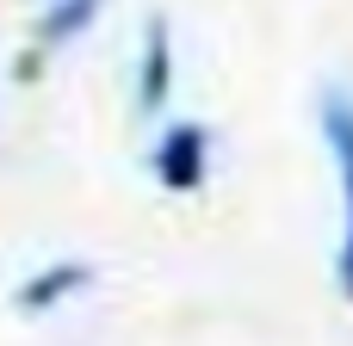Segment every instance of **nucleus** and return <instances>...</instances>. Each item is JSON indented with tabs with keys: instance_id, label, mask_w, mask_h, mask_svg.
<instances>
[{
	"instance_id": "f257e3e1",
	"label": "nucleus",
	"mask_w": 353,
	"mask_h": 346,
	"mask_svg": "<svg viewBox=\"0 0 353 346\" xmlns=\"http://www.w3.org/2000/svg\"><path fill=\"white\" fill-rule=\"evenodd\" d=\"M316 118H323V142H329V155H335L341 192H347V235H341V291L353 297V93L329 87V93H323V105H316Z\"/></svg>"
},
{
	"instance_id": "423d86ee",
	"label": "nucleus",
	"mask_w": 353,
	"mask_h": 346,
	"mask_svg": "<svg viewBox=\"0 0 353 346\" xmlns=\"http://www.w3.org/2000/svg\"><path fill=\"white\" fill-rule=\"evenodd\" d=\"M37 68H43V50H37V43H25V50L12 56V80H37Z\"/></svg>"
},
{
	"instance_id": "20e7f679",
	"label": "nucleus",
	"mask_w": 353,
	"mask_h": 346,
	"mask_svg": "<svg viewBox=\"0 0 353 346\" xmlns=\"http://www.w3.org/2000/svg\"><path fill=\"white\" fill-rule=\"evenodd\" d=\"M87 285H93V266H81V260H56V266L31 272V279L12 291V303H19L25 316H37V310H56L62 297H74V291H87Z\"/></svg>"
},
{
	"instance_id": "7ed1b4c3",
	"label": "nucleus",
	"mask_w": 353,
	"mask_h": 346,
	"mask_svg": "<svg viewBox=\"0 0 353 346\" xmlns=\"http://www.w3.org/2000/svg\"><path fill=\"white\" fill-rule=\"evenodd\" d=\"M174 87V37H168V19L155 12L143 25V56H137V111H161Z\"/></svg>"
},
{
	"instance_id": "f03ea898",
	"label": "nucleus",
	"mask_w": 353,
	"mask_h": 346,
	"mask_svg": "<svg viewBox=\"0 0 353 346\" xmlns=\"http://www.w3.org/2000/svg\"><path fill=\"white\" fill-rule=\"evenodd\" d=\"M211 167V130L205 124H168L155 142V180L168 192H199Z\"/></svg>"
},
{
	"instance_id": "39448f33",
	"label": "nucleus",
	"mask_w": 353,
	"mask_h": 346,
	"mask_svg": "<svg viewBox=\"0 0 353 346\" xmlns=\"http://www.w3.org/2000/svg\"><path fill=\"white\" fill-rule=\"evenodd\" d=\"M105 0H43V19H37V31H31V43L50 56L56 43H68L81 25H93V12H99Z\"/></svg>"
}]
</instances>
